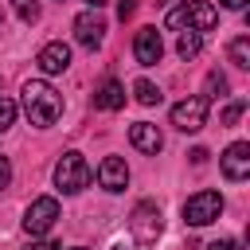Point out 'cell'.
I'll return each mask as SVG.
<instances>
[{"mask_svg":"<svg viewBox=\"0 0 250 250\" xmlns=\"http://www.w3.org/2000/svg\"><path fill=\"white\" fill-rule=\"evenodd\" d=\"M16 12H20V20H23V23H35V20H39L35 0H16Z\"/></svg>","mask_w":250,"mask_h":250,"instance_id":"21","label":"cell"},{"mask_svg":"<svg viewBox=\"0 0 250 250\" xmlns=\"http://www.w3.org/2000/svg\"><path fill=\"white\" fill-rule=\"evenodd\" d=\"M242 113H246V98H238V102H230V105L223 109V125H234Z\"/></svg>","mask_w":250,"mask_h":250,"instance_id":"20","label":"cell"},{"mask_svg":"<svg viewBox=\"0 0 250 250\" xmlns=\"http://www.w3.org/2000/svg\"><path fill=\"white\" fill-rule=\"evenodd\" d=\"M129 141H133V148L145 152V156H156V152L164 148V137H160V129H156L152 121H133V125H129Z\"/></svg>","mask_w":250,"mask_h":250,"instance_id":"11","label":"cell"},{"mask_svg":"<svg viewBox=\"0 0 250 250\" xmlns=\"http://www.w3.org/2000/svg\"><path fill=\"white\" fill-rule=\"evenodd\" d=\"M129 230H133V238L145 242V246L156 242L160 230H164V223H160V207H156V203H137L133 215H129Z\"/></svg>","mask_w":250,"mask_h":250,"instance_id":"6","label":"cell"},{"mask_svg":"<svg viewBox=\"0 0 250 250\" xmlns=\"http://www.w3.org/2000/svg\"><path fill=\"white\" fill-rule=\"evenodd\" d=\"M133 94H137L141 105H156V102H160V90H156L148 78H137V82H133Z\"/></svg>","mask_w":250,"mask_h":250,"instance_id":"17","label":"cell"},{"mask_svg":"<svg viewBox=\"0 0 250 250\" xmlns=\"http://www.w3.org/2000/svg\"><path fill=\"white\" fill-rule=\"evenodd\" d=\"M98 184H102L105 191H125V184H129L125 160H121V156H105L102 168H98Z\"/></svg>","mask_w":250,"mask_h":250,"instance_id":"12","label":"cell"},{"mask_svg":"<svg viewBox=\"0 0 250 250\" xmlns=\"http://www.w3.org/2000/svg\"><path fill=\"white\" fill-rule=\"evenodd\" d=\"M223 8H230V12H238V8H246V0H219Z\"/></svg>","mask_w":250,"mask_h":250,"instance_id":"27","label":"cell"},{"mask_svg":"<svg viewBox=\"0 0 250 250\" xmlns=\"http://www.w3.org/2000/svg\"><path fill=\"white\" fill-rule=\"evenodd\" d=\"M86 4H90V8H102V4H105V0H86Z\"/></svg>","mask_w":250,"mask_h":250,"instance_id":"29","label":"cell"},{"mask_svg":"<svg viewBox=\"0 0 250 250\" xmlns=\"http://www.w3.org/2000/svg\"><path fill=\"white\" fill-rule=\"evenodd\" d=\"M207 250H242V242H238V238H215Z\"/></svg>","mask_w":250,"mask_h":250,"instance_id":"22","label":"cell"},{"mask_svg":"<svg viewBox=\"0 0 250 250\" xmlns=\"http://www.w3.org/2000/svg\"><path fill=\"white\" fill-rule=\"evenodd\" d=\"M94 105H98V109H121V105H125V86L113 82V78L102 82L98 94H94Z\"/></svg>","mask_w":250,"mask_h":250,"instance_id":"14","label":"cell"},{"mask_svg":"<svg viewBox=\"0 0 250 250\" xmlns=\"http://www.w3.org/2000/svg\"><path fill=\"white\" fill-rule=\"evenodd\" d=\"M23 113L31 117V125L51 129L62 117V94L55 86H47V82H27L23 86Z\"/></svg>","mask_w":250,"mask_h":250,"instance_id":"1","label":"cell"},{"mask_svg":"<svg viewBox=\"0 0 250 250\" xmlns=\"http://www.w3.org/2000/svg\"><path fill=\"white\" fill-rule=\"evenodd\" d=\"M176 51H180V59H184V62H191V59L203 51V35H199V31H184V35H180V43H176Z\"/></svg>","mask_w":250,"mask_h":250,"instance_id":"15","label":"cell"},{"mask_svg":"<svg viewBox=\"0 0 250 250\" xmlns=\"http://www.w3.org/2000/svg\"><path fill=\"white\" fill-rule=\"evenodd\" d=\"M12 121H16V102L12 98H0V133L12 129Z\"/></svg>","mask_w":250,"mask_h":250,"instance_id":"19","label":"cell"},{"mask_svg":"<svg viewBox=\"0 0 250 250\" xmlns=\"http://www.w3.org/2000/svg\"><path fill=\"white\" fill-rule=\"evenodd\" d=\"M188 156H191V164H203V160H207V148H191Z\"/></svg>","mask_w":250,"mask_h":250,"instance_id":"26","label":"cell"},{"mask_svg":"<svg viewBox=\"0 0 250 250\" xmlns=\"http://www.w3.org/2000/svg\"><path fill=\"white\" fill-rule=\"evenodd\" d=\"M35 62H39L43 74H62V70L70 66V47H66V43H47V47L35 55Z\"/></svg>","mask_w":250,"mask_h":250,"instance_id":"13","label":"cell"},{"mask_svg":"<svg viewBox=\"0 0 250 250\" xmlns=\"http://www.w3.org/2000/svg\"><path fill=\"white\" fill-rule=\"evenodd\" d=\"M219 215H223V195L211 191V188L188 195V203H184V223H188V227H207V223H215Z\"/></svg>","mask_w":250,"mask_h":250,"instance_id":"4","label":"cell"},{"mask_svg":"<svg viewBox=\"0 0 250 250\" xmlns=\"http://www.w3.org/2000/svg\"><path fill=\"white\" fill-rule=\"evenodd\" d=\"M8 180H12V164H8V156H0V191L8 188Z\"/></svg>","mask_w":250,"mask_h":250,"instance_id":"24","label":"cell"},{"mask_svg":"<svg viewBox=\"0 0 250 250\" xmlns=\"http://www.w3.org/2000/svg\"><path fill=\"white\" fill-rule=\"evenodd\" d=\"M133 12H137V0H121V4H117V16H121V20H133Z\"/></svg>","mask_w":250,"mask_h":250,"instance_id":"23","label":"cell"},{"mask_svg":"<svg viewBox=\"0 0 250 250\" xmlns=\"http://www.w3.org/2000/svg\"><path fill=\"white\" fill-rule=\"evenodd\" d=\"M23 250H59V242H51V238H43V242H27Z\"/></svg>","mask_w":250,"mask_h":250,"instance_id":"25","label":"cell"},{"mask_svg":"<svg viewBox=\"0 0 250 250\" xmlns=\"http://www.w3.org/2000/svg\"><path fill=\"white\" fill-rule=\"evenodd\" d=\"M223 176H227L230 184H238V180L250 176V145H246V141H234V145L223 152Z\"/></svg>","mask_w":250,"mask_h":250,"instance_id":"10","label":"cell"},{"mask_svg":"<svg viewBox=\"0 0 250 250\" xmlns=\"http://www.w3.org/2000/svg\"><path fill=\"white\" fill-rule=\"evenodd\" d=\"M74 250H82V246H74Z\"/></svg>","mask_w":250,"mask_h":250,"instance_id":"30","label":"cell"},{"mask_svg":"<svg viewBox=\"0 0 250 250\" xmlns=\"http://www.w3.org/2000/svg\"><path fill=\"white\" fill-rule=\"evenodd\" d=\"M227 55H230V62L234 66H250V35H238V39H230V47H227Z\"/></svg>","mask_w":250,"mask_h":250,"instance_id":"16","label":"cell"},{"mask_svg":"<svg viewBox=\"0 0 250 250\" xmlns=\"http://www.w3.org/2000/svg\"><path fill=\"white\" fill-rule=\"evenodd\" d=\"M74 39L82 43V47H102V39H105V20L98 16V8H90V12H82L78 20H74Z\"/></svg>","mask_w":250,"mask_h":250,"instance_id":"8","label":"cell"},{"mask_svg":"<svg viewBox=\"0 0 250 250\" xmlns=\"http://www.w3.org/2000/svg\"><path fill=\"white\" fill-rule=\"evenodd\" d=\"M227 90H230V82H227V74H219V70H211V74H207V94H203V98H215V94L223 98Z\"/></svg>","mask_w":250,"mask_h":250,"instance_id":"18","label":"cell"},{"mask_svg":"<svg viewBox=\"0 0 250 250\" xmlns=\"http://www.w3.org/2000/svg\"><path fill=\"white\" fill-rule=\"evenodd\" d=\"M133 55H137V62H141V66H156V62H160V55H164L160 31H156V27H141V31H137V39H133Z\"/></svg>","mask_w":250,"mask_h":250,"instance_id":"9","label":"cell"},{"mask_svg":"<svg viewBox=\"0 0 250 250\" xmlns=\"http://www.w3.org/2000/svg\"><path fill=\"white\" fill-rule=\"evenodd\" d=\"M55 219H59V199L55 195H39L23 215V230L27 234H47L55 227Z\"/></svg>","mask_w":250,"mask_h":250,"instance_id":"7","label":"cell"},{"mask_svg":"<svg viewBox=\"0 0 250 250\" xmlns=\"http://www.w3.org/2000/svg\"><path fill=\"white\" fill-rule=\"evenodd\" d=\"M113 250H133V238H117V242H113Z\"/></svg>","mask_w":250,"mask_h":250,"instance_id":"28","label":"cell"},{"mask_svg":"<svg viewBox=\"0 0 250 250\" xmlns=\"http://www.w3.org/2000/svg\"><path fill=\"white\" fill-rule=\"evenodd\" d=\"M207 109H211V98H203V94L184 98V102L172 105V125H176L180 133H199V129L207 125Z\"/></svg>","mask_w":250,"mask_h":250,"instance_id":"5","label":"cell"},{"mask_svg":"<svg viewBox=\"0 0 250 250\" xmlns=\"http://www.w3.org/2000/svg\"><path fill=\"white\" fill-rule=\"evenodd\" d=\"M55 184H59V191H66V195L82 191V188L90 184V164H86V156H82V152H62V160L55 164Z\"/></svg>","mask_w":250,"mask_h":250,"instance_id":"3","label":"cell"},{"mask_svg":"<svg viewBox=\"0 0 250 250\" xmlns=\"http://www.w3.org/2000/svg\"><path fill=\"white\" fill-rule=\"evenodd\" d=\"M164 23H168L172 31H176V27H188V31H199V35H203V31H211V27L219 23V8H211V4H203V0H191V4L184 0L180 8L168 12Z\"/></svg>","mask_w":250,"mask_h":250,"instance_id":"2","label":"cell"}]
</instances>
